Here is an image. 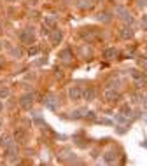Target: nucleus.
<instances>
[{
	"mask_svg": "<svg viewBox=\"0 0 147 166\" xmlns=\"http://www.w3.org/2000/svg\"><path fill=\"white\" fill-rule=\"evenodd\" d=\"M20 39L23 44H33L35 42V31H33V28H25L20 33Z\"/></svg>",
	"mask_w": 147,
	"mask_h": 166,
	"instance_id": "1",
	"label": "nucleus"
},
{
	"mask_svg": "<svg viewBox=\"0 0 147 166\" xmlns=\"http://www.w3.org/2000/svg\"><path fill=\"white\" fill-rule=\"evenodd\" d=\"M116 14H117L123 21H126V23H133V16H131L130 10L124 9L123 5H117V7H116Z\"/></svg>",
	"mask_w": 147,
	"mask_h": 166,
	"instance_id": "2",
	"label": "nucleus"
},
{
	"mask_svg": "<svg viewBox=\"0 0 147 166\" xmlns=\"http://www.w3.org/2000/svg\"><path fill=\"white\" fill-rule=\"evenodd\" d=\"M33 98H35V96H33L32 93L23 94V96H21V100H20V105L25 108V110H30L32 105H33Z\"/></svg>",
	"mask_w": 147,
	"mask_h": 166,
	"instance_id": "3",
	"label": "nucleus"
},
{
	"mask_svg": "<svg viewBox=\"0 0 147 166\" xmlns=\"http://www.w3.org/2000/svg\"><path fill=\"white\" fill-rule=\"evenodd\" d=\"M104 98L107 100V102H110V103H112V102H117V100L121 98V94L117 93L114 87H109V89L104 93Z\"/></svg>",
	"mask_w": 147,
	"mask_h": 166,
	"instance_id": "4",
	"label": "nucleus"
},
{
	"mask_svg": "<svg viewBox=\"0 0 147 166\" xmlns=\"http://www.w3.org/2000/svg\"><path fill=\"white\" fill-rule=\"evenodd\" d=\"M68 98H70L72 102H77V100H81V98H82V91H81V87H77V86H72V87L68 89Z\"/></svg>",
	"mask_w": 147,
	"mask_h": 166,
	"instance_id": "5",
	"label": "nucleus"
},
{
	"mask_svg": "<svg viewBox=\"0 0 147 166\" xmlns=\"http://www.w3.org/2000/svg\"><path fill=\"white\" fill-rule=\"evenodd\" d=\"M26 129L25 128H16V131H14V138H16V142H20V144H25L26 142Z\"/></svg>",
	"mask_w": 147,
	"mask_h": 166,
	"instance_id": "6",
	"label": "nucleus"
},
{
	"mask_svg": "<svg viewBox=\"0 0 147 166\" xmlns=\"http://www.w3.org/2000/svg\"><path fill=\"white\" fill-rule=\"evenodd\" d=\"M49 39H51V44H52V46L60 44V42L63 40V31H62V30H54V31H51Z\"/></svg>",
	"mask_w": 147,
	"mask_h": 166,
	"instance_id": "7",
	"label": "nucleus"
},
{
	"mask_svg": "<svg viewBox=\"0 0 147 166\" xmlns=\"http://www.w3.org/2000/svg\"><path fill=\"white\" fill-rule=\"evenodd\" d=\"M5 157L9 159V161H14L16 157H18V147L16 145H9L5 149Z\"/></svg>",
	"mask_w": 147,
	"mask_h": 166,
	"instance_id": "8",
	"label": "nucleus"
},
{
	"mask_svg": "<svg viewBox=\"0 0 147 166\" xmlns=\"http://www.w3.org/2000/svg\"><path fill=\"white\" fill-rule=\"evenodd\" d=\"M133 28L131 26H123L121 30H119V35H121V39H124V40H128V39H131L133 37Z\"/></svg>",
	"mask_w": 147,
	"mask_h": 166,
	"instance_id": "9",
	"label": "nucleus"
},
{
	"mask_svg": "<svg viewBox=\"0 0 147 166\" xmlns=\"http://www.w3.org/2000/svg\"><path fill=\"white\" fill-rule=\"evenodd\" d=\"M116 56H117V49H116V47H107V49L104 51L105 60H114Z\"/></svg>",
	"mask_w": 147,
	"mask_h": 166,
	"instance_id": "10",
	"label": "nucleus"
},
{
	"mask_svg": "<svg viewBox=\"0 0 147 166\" xmlns=\"http://www.w3.org/2000/svg\"><path fill=\"white\" fill-rule=\"evenodd\" d=\"M116 159H117V156H116L114 150H109V152H105L104 161L107 163V165H112V163H116Z\"/></svg>",
	"mask_w": 147,
	"mask_h": 166,
	"instance_id": "11",
	"label": "nucleus"
},
{
	"mask_svg": "<svg viewBox=\"0 0 147 166\" xmlns=\"http://www.w3.org/2000/svg\"><path fill=\"white\" fill-rule=\"evenodd\" d=\"M9 145H12V136L10 135H2V138H0V147L7 149Z\"/></svg>",
	"mask_w": 147,
	"mask_h": 166,
	"instance_id": "12",
	"label": "nucleus"
},
{
	"mask_svg": "<svg viewBox=\"0 0 147 166\" xmlns=\"http://www.w3.org/2000/svg\"><path fill=\"white\" fill-rule=\"evenodd\" d=\"M94 89L93 87H89V89H86V91H82V98L86 100V102H91V100H94Z\"/></svg>",
	"mask_w": 147,
	"mask_h": 166,
	"instance_id": "13",
	"label": "nucleus"
},
{
	"mask_svg": "<svg viewBox=\"0 0 147 166\" xmlns=\"http://www.w3.org/2000/svg\"><path fill=\"white\" fill-rule=\"evenodd\" d=\"M42 102H44V105H46L47 108H51V110H54V108H56V102H54V98H52V96H46Z\"/></svg>",
	"mask_w": 147,
	"mask_h": 166,
	"instance_id": "14",
	"label": "nucleus"
},
{
	"mask_svg": "<svg viewBox=\"0 0 147 166\" xmlns=\"http://www.w3.org/2000/svg\"><path fill=\"white\" fill-rule=\"evenodd\" d=\"M96 19H98V21H102V23H110L112 16H110V12H100V14L96 16Z\"/></svg>",
	"mask_w": 147,
	"mask_h": 166,
	"instance_id": "15",
	"label": "nucleus"
},
{
	"mask_svg": "<svg viewBox=\"0 0 147 166\" xmlns=\"http://www.w3.org/2000/svg\"><path fill=\"white\" fill-rule=\"evenodd\" d=\"M60 58H62L63 61H70V60H72V51H70V49H63V51H60Z\"/></svg>",
	"mask_w": 147,
	"mask_h": 166,
	"instance_id": "16",
	"label": "nucleus"
},
{
	"mask_svg": "<svg viewBox=\"0 0 147 166\" xmlns=\"http://www.w3.org/2000/svg\"><path fill=\"white\" fill-rule=\"evenodd\" d=\"M44 23H46L49 28H54V26H56V18H54V16H47V18L44 19Z\"/></svg>",
	"mask_w": 147,
	"mask_h": 166,
	"instance_id": "17",
	"label": "nucleus"
},
{
	"mask_svg": "<svg viewBox=\"0 0 147 166\" xmlns=\"http://www.w3.org/2000/svg\"><path fill=\"white\" fill-rule=\"evenodd\" d=\"M121 114L124 115V117L131 115V107H130V105H123V107H121Z\"/></svg>",
	"mask_w": 147,
	"mask_h": 166,
	"instance_id": "18",
	"label": "nucleus"
},
{
	"mask_svg": "<svg viewBox=\"0 0 147 166\" xmlns=\"http://www.w3.org/2000/svg\"><path fill=\"white\" fill-rule=\"evenodd\" d=\"M91 0H81V4H79V7L81 9H91Z\"/></svg>",
	"mask_w": 147,
	"mask_h": 166,
	"instance_id": "19",
	"label": "nucleus"
},
{
	"mask_svg": "<svg viewBox=\"0 0 147 166\" xmlns=\"http://www.w3.org/2000/svg\"><path fill=\"white\" fill-rule=\"evenodd\" d=\"M9 87H5V86H4V87H0V98H2V100H5V98H7V96H9Z\"/></svg>",
	"mask_w": 147,
	"mask_h": 166,
	"instance_id": "20",
	"label": "nucleus"
},
{
	"mask_svg": "<svg viewBox=\"0 0 147 166\" xmlns=\"http://www.w3.org/2000/svg\"><path fill=\"white\" fill-rule=\"evenodd\" d=\"M84 112H86V110H75V112H72L70 117H72V119H81V117H84Z\"/></svg>",
	"mask_w": 147,
	"mask_h": 166,
	"instance_id": "21",
	"label": "nucleus"
},
{
	"mask_svg": "<svg viewBox=\"0 0 147 166\" xmlns=\"http://www.w3.org/2000/svg\"><path fill=\"white\" fill-rule=\"evenodd\" d=\"M40 33H42V35H51V28L44 23V25H42V28H40Z\"/></svg>",
	"mask_w": 147,
	"mask_h": 166,
	"instance_id": "22",
	"label": "nucleus"
},
{
	"mask_svg": "<svg viewBox=\"0 0 147 166\" xmlns=\"http://www.w3.org/2000/svg\"><path fill=\"white\" fill-rule=\"evenodd\" d=\"M70 154H72L70 150H62V152H60V161H65V159L70 156Z\"/></svg>",
	"mask_w": 147,
	"mask_h": 166,
	"instance_id": "23",
	"label": "nucleus"
},
{
	"mask_svg": "<svg viewBox=\"0 0 147 166\" xmlns=\"http://www.w3.org/2000/svg\"><path fill=\"white\" fill-rule=\"evenodd\" d=\"M131 77H133V79H142V77H144V73L138 72V70H131Z\"/></svg>",
	"mask_w": 147,
	"mask_h": 166,
	"instance_id": "24",
	"label": "nucleus"
},
{
	"mask_svg": "<svg viewBox=\"0 0 147 166\" xmlns=\"http://www.w3.org/2000/svg\"><path fill=\"white\" fill-rule=\"evenodd\" d=\"M12 54H14L16 58H20V56L23 54V52H21V49H20V47H16V49H12Z\"/></svg>",
	"mask_w": 147,
	"mask_h": 166,
	"instance_id": "25",
	"label": "nucleus"
},
{
	"mask_svg": "<svg viewBox=\"0 0 147 166\" xmlns=\"http://www.w3.org/2000/svg\"><path fill=\"white\" fill-rule=\"evenodd\" d=\"M37 52H39V47H32V49H28V54H30V56H35Z\"/></svg>",
	"mask_w": 147,
	"mask_h": 166,
	"instance_id": "26",
	"label": "nucleus"
},
{
	"mask_svg": "<svg viewBox=\"0 0 147 166\" xmlns=\"http://www.w3.org/2000/svg\"><path fill=\"white\" fill-rule=\"evenodd\" d=\"M84 117H88V119H94V114H93V112H86Z\"/></svg>",
	"mask_w": 147,
	"mask_h": 166,
	"instance_id": "27",
	"label": "nucleus"
},
{
	"mask_svg": "<svg viewBox=\"0 0 147 166\" xmlns=\"http://www.w3.org/2000/svg\"><path fill=\"white\" fill-rule=\"evenodd\" d=\"M126 131V126H117V133H124Z\"/></svg>",
	"mask_w": 147,
	"mask_h": 166,
	"instance_id": "28",
	"label": "nucleus"
},
{
	"mask_svg": "<svg viewBox=\"0 0 147 166\" xmlns=\"http://www.w3.org/2000/svg\"><path fill=\"white\" fill-rule=\"evenodd\" d=\"M54 72H56V75H58V77H62V75H63V73H62V70H60V68H56Z\"/></svg>",
	"mask_w": 147,
	"mask_h": 166,
	"instance_id": "29",
	"label": "nucleus"
},
{
	"mask_svg": "<svg viewBox=\"0 0 147 166\" xmlns=\"http://www.w3.org/2000/svg\"><path fill=\"white\" fill-rule=\"evenodd\" d=\"M138 5H140V7H144V5H146V0H138Z\"/></svg>",
	"mask_w": 147,
	"mask_h": 166,
	"instance_id": "30",
	"label": "nucleus"
},
{
	"mask_svg": "<svg viewBox=\"0 0 147 166\" xmlns=\"http://www.w3.org/2000/svg\"><path fill=\"white\" fill-rule=\"evenodd\" d=\"M28 2H30L32 5H35V4H37V0H28Z\"/></svg>",
	"mask_w": 147,
	"mask_h": 166,
	"instance_id": "31",
	"label": "nucleus"
},
{
	"mask_svg": "<svg viewBox=\"0 0 147 166\" xmlns=\"http://www.w3.org/2000/svg\"><path fill=\"white\" fill-rule=\"evenodd\" d=\"M0 112H2V98H0Z\"/></svg>",
	"mask_w": 147,
	"mask_h": 166,
	"instance_id": "32",
	"label": "nucleus"
},
{
	"mask_svg": "<svg viewBox=\"0 0 147 166\" xmlns=\"http://www.w3.org/2000/svg\"><path fill=\"white\" fill-rule=\"evenodd\" d=\"M5 2H10V4H12V2H16V0H5Z\"/></svg>",
	"mask_w": 147,
	"mask_h": 166,
	"instance_id": "33",
	"label": "nucleus"
},
{
	"mask_svg": "<svg viewBox=\"0 0 147 166\" xmlns=\"http://www.w3.org/2000/svg\"><path fill=\"white\" fill-rule=\"evenodd\" d=\"M0 131H2V121H0Z\"/></svg>",
	"mask_w": 147,
	"mask_h": 166,
	"instance_id": "34",
	"label": "nucleus"
},
{
	"mask_svg": "<svg viewBox=\"0 0 147 166\" xmlns=\"http://www.w3.org/2000/svg\"><path fill=\"white\" fill-rule=\"evenodd\" d=\"M0 49H2V40H0Z\"/></svg>",
	"mask_w": 147,
	"mask_h": 166,
	"instance_id": "35",
	"label": "nucleus"
},
{
	"mask_svg": "<svg viewBox=\"0 0 147 166\" xmlns=\"http://www.w3.org/2000/svg\"><path fill=\"white\" fill-rule=\"evenodd\" d=\"M0 67H2V58H0Z\"/></svg>",
	"mask_w": 147,
	"mask_h": 166,
	"instance_id": "36",
	"label": "nucleus"
}]
</instances>
